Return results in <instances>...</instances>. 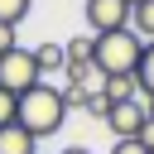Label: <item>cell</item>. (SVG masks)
Returning <instances> with one entry per match:
<instances>
[{
    "label": "cell",
    "instance_id": "9a60e30c",
    "mask_svg": "<svg viewBox=\"0 0 154 154\" xmlns=\"http://www.w3.org/2000/svg\"><path fill=\"white\" fill-rule=\"evenodd\" d=\"M111 154H149V149H144L140 140H116V144H111Z\"/></svg>",
    "mask_w": 154,
    "mask_h": 154
},
{
    "label": "cell",
    "instance_id": "5b68a950",
    "mask_svg": "<svg viewBox=\"0 0 154 154\" xmlns=\"http://www.w3.org/2000/svg\"><path fill=\"white\" fill-rule=\"evenodd\" d=\"M144 96H135V101H120V106H111L106 111V125H111V135L116 140H140V130H144Z\"/></svg>",
    "mask_w": 154,
    "mask_h": 154
},
{
    "label": "cell",
    "instance_id": "30bf717a",
    "mask_svg": "<svg viewBox=\"0 0 154 154\" xmlns=\"http://www.w3.org/2000/svg\"><path fill=\"white\" fill-rule=\"evenodd\" d=\"M135 82H140V96L154 101V43H144V58H140V67H135Z\"/></svg>",
    "mask_w": 154,
    "mask_h": 154
},
{
    "label": "cell",
    "instance_id": "8fae6325",
    "mask_svg": "<svg viewBox=\"0 0 154 154\" xmlns=\"http://www.w3.org/2000/svg\"><path fill=\"white\" fill-rule=\"evenodd\" d=\"M34 10V0H0V24H10V29H19V19Z\"/></svg>",
    "mask_w": 154,
    "mask_h": 154
},
{
    "label": "cell",
    "instance_id": "ac0fdd59",
    "mask_svg": "<svg viewBox=\"0 0 154 154\" xmlns=\"http://www.w3.org/2000/svg\"><path fill=\"white\" fill-rule=\"evenodd\" d=\"M63 154H91V149H87V144H67Z\"/></svg>",
    "mask_w": 154,
    "mask_h": 154
},
{
    "label": "cell",
    "instance_id": "52a82bcc",
    "mask_svg": "<svg viewBox=\"0 0 154 154\" xmlns=\"http://www.w3.org/2000/svg\"><path fill=\"white\" fill-rule=\"evenodd\" d=\"M101 96H106V106L135 101V96H140V82H135V77H106V82H101Z\"/></svg>",
    "mask_w": 154,
    "mask_h": 154
},
{
    "label": "cell",
    "instance_id": "7a4b0ae2",
    "mask_svg": "<svg viewBox=\"0 0 154 154\" xmlns=\"http://www.w3.org/2000/svg\"><path fill=\"white\" fill-rule=\"evenodd\" d=\"M140 58H144V38L135 29H116V34L91 38V67L101 77H135Z\"/></svg>",
    "mask_w": 154,
    "mask_h": 154
},
{
    "label": "cell",
    "instance_id": "3957f363",
    "mask_svg": "<svg viewBox=\"0 0 154 154\" xmlns=\"http://www.w3.org/2000/svg\"><path fill=\"white\" fill-rule=\"evenodd\" d=\"M43 77H38V63H34V48H10L5 58H0V87L10 91V96H24L29 87H38Z\"/></svg>",
    "mask_w": 154,
    "mask_h": 154
},
{
    "label": "cell",
    "instance_id": "4fadbf2b",
    "mask_svg": "<svg viewBox=\"0 0 154 154\" xmlns=\"http://www.w3.org/2000/svg\"><path fill=\"white\" fill-rule=\"evenodd\" d=\"M14 106H19V96H10V91L0 87V130H5V125H14Z\"/></svg>",
    "mask_w": 154,
    "mask_h": 154
},
{
    "label": "cell",
    "instance_id": "277c9868",
    "mask_svg": "<svg viewBox=\"0 0 154 154\" xmlns=\"http://www.w3.org/2000/svg\"><path fill=\"white\" fill-rule=\"evenodd\" d=\"M82 14H87L91 38L116 34V29H130V5H125V0H87V5H82Z\"/></svg>",
    "mask_w": 154,
    "mask_h": 154
},
{
    "label": "cell",
    "instance_id": "2e32d148",
    "mask_svg": "<svg viewBox=\"0 0 154 154\" xmlns=\"http://www.w3.org/2000/svg\"><path fill=\"white\" fill-rule=\"evenodd\" d=\"M10 48H19V43H14V29H10V24H0V58H5Z\"/></svg>",
    "mask_w": 154,
    "mask_h": 154
},
{
    "label": "cell",
    "instance_id": "e0dca14e",
    "mask_svg": "<svg viewBox=\"0 0 154 154\" xmlns=\"http://www.w3.org/2000/svg\"><path fill=\"white\" fill-rule=\"evenodd\" d=\"M140 144H144V149L154 154V120H144V130H140Z\"/></svg>",
    "mask_w": 154,
    "mask_h": 154
},
{
    "label": "cell",
    "instance_id": "8992f818",
    "mask_svg": "<svg viewBox=\"0 0 154 154\" xmlns=\"http://www.w3.org/2000/svg\"><path fill=\"white\" fill-rule=\"evenodd\" d=\"M34 63H38V77H53V72L67 67V53H63V43H38L34 48Z\"/></svg>",
    "mask_w": 154,
    "mask_h": 154
},
{
    "label": "cell",
    "instance_id": "5bb4252c",
    "mask_svg": "<svg viewBox=\"0 0 154 154\" xmlns=\"http://www.w3.org/2000/svg\"><path fill=\"white\" fill-rule=\"evenodd\" d=\"M82 111H87V116H96V120H106V111H111V106H106V96H87V106H82Z\"/></svg>",
    "mask_w": 154,
    "mask_h": 154
},
{
    "label": "cell",
    "instance_id": "9c48e42d",
    "mask_svg": "<svg viewBox=\"0 0 154 154\" xmlns=\"http://www.w3.org/2000/svg\"><path fill=\"white\" fill-rule=\"evenodd\" d=\"M130 29H135L144 43H154V0H144V5L130 10Z\"/></svg>",
    "mask_w": 154,
    "mask_h": 154
},
{
    "label": "cell",
    "instance_id": "d6986e66",
    "mask_svg": "<svg viewBox=\"0 0 154 154\" xmlns=\"http://www.w3.org/2000/svg\"><path fill=\"white\" fill-rule=\"evenodd\" d=\"M125 5H130V10H135V5H144V0H125Z\"/></svg>",
    "mask_w": 154,
    "mask_h": 154
},
{
    "label": "cell",
    "instance_id": "ba28073f",
    "mask_svg": "<svg viewBox=\"0 0 154 154\" xmlns=\"http://www.w3.org/2000/svg\"><path fill=\"white\" fill-rule=\"evenodd\" d=\"M34 149H38V140L29 130H19V125H5L0 130V154H34Z\"/></svg>",
    "mask_w": 154,
    "mask_h": 154
},
{
    "label": "cell",
    "instance_id": "6da1fadb",
    "mask_svg": "<svg viewBox=\"0 0 154 154\" xmlns=\"http://www.w3.org/2000/svg\"><path fill=\"white\" fill-rule=\"evenodd\" d=\"M63 120H67V101H63V91H58V87H48V82L29 87V91L19 96V106H14V125H19V130H29L34 140L58 135V130H63Z\"/></svg>",
    "mask_w": 154,
    "mask_h": 154
},
{
    "label": "cell",
    "instance_id": "7c38bea8",
    "mask_svg": "<svg viewBox=\"0 0 154 154\" xmlns=\"http://www.w3.org/2000/svg\"><path fill=\"white\" fill-rule=\"evenodd\" d=\"M63 53H67V67H82V63H91V38H67Z\"/></svg>",
    "mask_w": 154,
    "mask_h": 154
}]
</instances>
